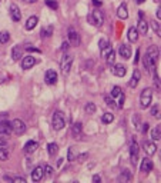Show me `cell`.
<instances>
[{
  "label": "cell",
  "instance_id": "obj_8",
  "mask_svg": "<svg viewBox=\"0 0 161 183\" xmlns=\"http://www.w3.org/2000/svg\"><path fill=\"white\" fill-rule=\"evenodd\" d=\"M44 80H46L47 85H50V86L56 85L57 83V73L54 70H47L46 75H44Z\"/></svg>",
  "mask_w": 161,
  "mask_h": 183
},
{
  "label": "cell",
  "instance_id": "obj_28",
  "mask_svg": "<svg viewBox=\"0 0 161 183\" xmlns=\"http://www.w3.org/2000/svg\"><path fill=\"white\" fill-rule=\"evenodd\" d=\"M120 180L121 182H130L131 180V172L128 169H124L123 172H121L120 175Z\"/></svg>",
  "mask_w": 161,
  "mask_h": 183
},
{
  "label": "cell",
  "instance_id": "obj_56",
  "mask_svg": "<svg viewBox=\"0 0 161 183\" xmlns=\"http://www.w3.org/2000/svg\"><path fill=\"white\" fill-rule=\"evenodd\" d=\"M134 2H135V3H137V4H141V3H144L145 0H134Z\"/></svg>",
  "mask_w": 161,
  "mask_h": 183
},
{
  "label": "cell",
  "instance_id": "obj_54",
  "mask_svg": "<svg viewBox=\"0 0 161 183\" xmlns=\"http://www.w3.org/2000/svg\"><path fill=\"white\" fill-rule=\"evenodd\" d=\"M134 123H135V126H134V127H138V115L135 116V119H134Z\"/></svg>",
  "mask_w": 161,
  "mask_h": 183
},
{
  "label": "cell",
  "instance_id": "obj_41",
  "mask_svg": "<svg viewBox=\"0 0 161 183\" xmlns=\"http://www.w3.org/2000/svg\"><path fill=\"white\" fill-rule=\"evenodd\" d=\"M151 115L155 116V117H160V107H158V106H154V107L151 109Z\"/></svg>",
  "mask_w": 161,
  "mask_h": 183
},
{
  "label": "cell",
  "instance_id": "obj_19",
  "mask_svg": "<svg viewBox=\"0 0 161 183\" xmlns=\"http://www.w3.org/2000/svg\"><path fill=\"white\" fill-rule=\"evenodd\" d=\"M140 79H141V73H140V70H138V69H135V70L133 72V77H131V80H130V86H131V87H137Z\"/></svg>",
  "mask_w": 161,
  "mask_h": 183
},
{
  "label": "cell",
  "instance_id": "obj_24",
  "mask_svg": "<svg viewBox=\"0 0 161 183\" xmlns=\"http://www.w3.org/2000/svg\"><path fill=\"white\" fill-rule=\"evenodd\" d=\"M81 130H83V126H81V123H74L73 127H71V133H73L74 137H80L81 136Z\"/></svg>",
  "mask_w": 161,
  "mask_h": 183
},
{
  "label": "cell",
  "instance_id": "obj_5",
  "mask_svg": "<svg viewBox=\"0 0 161 183\" xmlns=\"http://www.w3.org/2000/svg\"><path fill=\"white\" fill-rule=\"evenodd\" d=\"M12 129H13V132L17 133V135H23L27 130V126L21 119H14L13 122H12Z\"/></svg>",
  "mask_w": 161,
  "mask_h": 183
},
{
  "label": "cell",
  "instance_id": "obj_22",
  "mask_svg": "<svg viewBox=\"0 0 161 183\" xmlns=\"http://www.w3.org/2000/svg\"><path fill=\"white\" fill-rule=\"evenodd\" d=\"M137 32L140 34H147V32H148V24L145 23V20L141 17L140 19V22H138V29H137Z\"/></svg>",
  "mask_w": 161,
  "mask_h": 183
},
{
  "label": "cell",
  "instance_id": "obj_39",
  "mask_svg": "<svg viewBox=\"0 0 161 183\" xmlns=\"http://www.w3.org/2000/svg\"><path fill=\"white\" fill-rule=\"evenodd\" d=\"M121 93V89L118 87V86H114L113 87V90H111V97H118Z\"/></svg>",
  "mask_w": 161,
  "mask_h": 183
},
{
  "label": "cell",
  "instance_id": "obj_15",
  "mask_svg": "<svg viewBox=\"0 0 161 183\" xmlns=\"http://www.w3.org/2000/svg\"><path fill=\"white\" fill-rule=\"evenodd\" d=\"M69 39H70V43L73 44V46H78V44H80V36H78V33L76 30H73V29L69 30Z\"/></svg>",
  "mask_w": 161,
  "mask_h": 183
},
{
  "label": "cell",
  "instance_id": "obj_48",
  "mask_svg": "<svg viewBox=\"0 0 161 183\" xmlns=\"http://www.w3.org/2000/svg\"><path fill=\"white\" fill-rule=\"evenodd\" d=\"M69 49V42H63V44H61V50H67Z\"/></svg>",
  "mask_w": 161,
  "mask_h": 183
},
{
  "label": "cell",
  "instance_id": "obj_51",
  "mask_svg": "<svg viewBox=\"0 0 161 183\" xmlns=\"http://www.w3.org/2000/svg\"><path fill=\"white\" fill-rule=\"evenodd\" d=\"M138 57H140V50H137V52H135V59H134V62H135V63H138Z\"/></svg>",
  "mask_w": 161,
  "mask_h": 183
},
{
  "label": "cell",
  "instance_id": "obj_14",
  "mask_svg": "<svg viewBox=\"0 0 161 183\" xmlns=\"http://www.w3.org/2000/svg\"><path fill=\"white\" fill-rule=\"evenodd\" d=\"M37 149H39V143L34 142V140H30V142H27L26 145H24V153H27V155L36 152Z\"/></svg>",
  "mask_w": 161,
  "mask_h": 183
},
{
  "label": "cell",
  "instance_id": "obj_25",
  "mask_svg": "<svg viewBox=\"0 0 161 183\" xmlns=\"http://www.w3.org/2000/svg\"><path fill=\"white\" fill-rule=\"evenodd\" d=\"M128 40L133 42V43L138 40V32L135 27H130V29H128Z\"/></svg>",
  "mask_w": 161,
  "mask_h": 183
},
{
  "label": "cell",
  "instance_id": "obj_45",
  "mask_svg": "<svg viewBox=\"0 0 161 183\" xmlns=\"http://www.w3.org/2000/svg\"><path fill=\"white\" fill-rule=\"evenodd\" d=\"M141 133H143V135H144V133H147V130H148V123H143V125H141Z\"/></svg>",
  "mask_w": 161,
  "mask_h": 183
},
{
  "label": "cell",
  "instance_id": "obj_17",
  "mask_svg": "<svg viewBox=\"0 0 161 183\" xmlns=\"http://www.w3.org/2000/svg\"><path fill=\"white\" fill-rule=\"evenodd\" d=\"M13 132L12 123L9 122H0V135H10Z\"/></svg>",
  "mask_w": 161,
  "mask_h": 183
},
{
  "label": "cell",
  "instance_id": "obj_50",
  "mask_svg": "<svg viewBox=\"0 0 161 183\" xmlns=\"http://www.w3.org/2000/svg\"><path fill=\"white\" fill-rule=\"evenodd\" d=\"M154 82H155V85H157V87L160 89V82H158V76L154 75Z\"/></svg>",
  "mask_w": 161,
  "mask_h": 183
},
{
  "label": "cell",
  "instance_id": "obj_20",
  "mask_svg": "<svg viewBox=\"0 0 161 183\" xmlns=\"http://www.w3.org/2000/svg\"><path fill=\"white\" fill-rule=\"evenodd\" d=\"M117 16L120 17V19H127L128 17V12H127V6H125V3H121L120 6H118L117 9Z\"/></svg>",
  "mask_w": 161,
  "mask_h": 183
},
{
  "label": "cell",
  "instance_id": "obj_13",
  "mask_svg": "<svg viewBox=\"0 0 161 183\" xmlns=\"http://www.w3.org/2000/svg\"><path fill=\"white\" fill-rule=\"evenodd\" d=\"M118 53L123 59H130L131 57V49L128 44H121L120 49H118Z\"/></svg>",
  "mask_w": 161,
  "mask_h": 183
},
{
  "label": "cell",
  "instance_id": "obj_9",
  "mask_svg": "<svg viewBox=\"0 0 161 183\" xmlns=\"http://www.w3.org/2000/svg\"><path fill=\"white\" fill-rule=\"evenodd\" d=\"M43 177H44V169H43V166H37L36 169L31 172V180H33V182H40Z\"/></svg>",
  "mask_w": 161,
  "mask_h": 183
},
{
  "label": "cell",
  "instance_id": "obj_44",
  "mask_svg": "<svg viewBox=\"0 0 161 183\" xmlns=\"http://www.w3.org/2000/svg\"><path fill=\"white\" fill-rule=\"evenodd\" d=\"M87 156H88L87 153H83V155H80V156H76V157H77V160H78V162H80V163H83L84 160L87 159Z\"/></svg>",
  "mask_w": 161,
  "mask_h": 183
},
{
  "label": "cell",
  "instance_id": "obj_26",
  "mask_svg": "<svg viewBox=\"0 0 161 183\" xmlns=\"http://www.w3.org/2000/svg\"><path fill=\"white\" fill-rule=\"evenodd\" d=\"M47 152H49V155H50V156L57 155V152H59L57 143H49V145H47Z\"/></svg>",
  "mask_w": 161,
  "mask_h": 183
},
{
  "label": "cell",
  "instance_id": "obj_58",
  "mask_svg": "<svg viewBox=\"0 0 161 183\" xmlns=\"http://www.w3.org/2000/svg\"><path fill=\"white\" fill-rule=\"evenodd\" d=\"M24 2H31V3H33V2H36V0H24Z\"/></svg>",
  "mask_w": 161,
  "mask_h": 183
},
{
  "label": "cell",
  "instance_id": "obj_33",
  "mask_svg": "<svg viewBox=\"0 0 161 183\" xmlns=\"http://www.w3.org/2000/svg\"><path fill=\"white\" fill-rule=\"evenodd\" d=\"M10 40V33L9 32H0V43H7Z\"/></svg>",
  "mask_w": 161,
  "mask_h": 183
},
{
  "label": "cell",
  "instance_id": "obj_53",
  "mask_svg": "<svg viewBox=\"0 0 161 183\" xmlns=\"http://www.w3.org/2000/svg\"><path fill=\"white\" fill-rule=\"evenodd\" d=\"M27 50H31V52H40L39 49H34V47H30V46H26Z\"/></svg>",
  "mask_w": 161,
  "mask_h": 183
},
{
  "label": "cell",
  "instance_id": "obj_55",
  "mask_svg": "<svg viewBox=\"0 0 161 183\" xmlns=\"http://www.w3.org/2000/svg\"><path fill=\"white\" fill-rule=\"evenodd\" d=\"M157 17H158V19H160V17H161V9H160V7H158V9H157Z\"/></svg>",
  "mask_w": 161,
  "mask_h": 183
},
{
  "label": "cell",
  "instance_id": "obj_10",
  "mask_svg": "<svg viewBox=\"0 0 161 183\" xmlns=\"http://www.w3.org/2000/svg\"><path fill=\"white\" fill-rule=\"evenodd\" d=\"M36 65V57H33V56H26V57H23V62H21V67L24 69V70H29V69H31L33 66Z\"/></svg>",
  "mask_w": 161,
  "mask_h": 183
},
{
  "label": "cell",
  "instance_id": "obj_52",
  "mask_svg": "<svg viewBox=\"0 0 161 183\" xmlns=\"http://www.w3.org/2000/svg\"><path fill=\"white\" fill-rule=\"evenodd\" d=\"M3 179L6 182H13V177H10V176H3Z\"/></svg>",
  "mask_w": 161,
  "mask_h": 183
},
{
  "label": "cell",
  "instance_id": "obj_16",
  "mask_svg": "<svg viewBox=\"0 0 161 183\" xmlns=\"http://www.w3.org/2000/svg\"><path fill=\"white\" fill-rule=\"evenodd\" d=\"M144 150L148 156H153V155H155V152H157V146L153 142H144Z\"/></svg>",
  "mask_w": 161,
  "mask_h": 183
},
{
  "label": "cell",
  "instance_id": "obj_38",
  "mask_svg": "<svg viewBox=\"0 0 161 183\" xmlns=\"http://www.w3.org/2000/svg\"><path fill=\"white\" fill-rule=\"evenodd\" d=\"M114 59H116L114 52H110V53L107 54V57H106V60H107V63H108V65H113V63H114Z\"/></svg>",
  "mask_w": 161,
  "mask_h": 183
},
{
  "label": "cell",
  "instance_id": "obj_37",
  "mask_svg": "<svg viewBox=\"0 0 161 183\" xmlns=\"http://www.w3.org/2000/svg\"><path fill=\"white\" fill-rule=\"evenodd\" d=\"M46 4L49 7H51V9H54V10H57L59 9V4H57L56 0H46Z\"/></svg>",
  "mask_w": 161,
  "mask_h": 183
},
{
  "label": "cell",
  "instance_id": "obj_7",
  "mask_svg": "<svg viewBox=\"0 0 161 183\" xmlns=\"http://www.w3.org/2000/svg\"><path fill=\"white\" fill-rule=\"evenodd\" d=\"M138 145L137 142H133L130 146V160H131V165L133 166H135L138 162Z\"/></svg>",
  "mask_w": 161,
  "mask_h": 183
},
{
  "label": "cell",
  "instance_id": "obj_23",
  "mask_svg": "<svg viewBox=\"0 0 161 183\" xmlns=\"http://www.w3.org/2000/svg\"><path fill=\"white\" fill-rule=\"evenodd\" d=\"M21 53H23V49H21V46H14L13 50H12V57H13V60H19V59L21 57Z\"/></svg>",
  "mask_w": 161,
  "mask_h": 183
},
{
  "label": "cell",
  "instance_id": "obj_30",
  "mask_svg": "<svg viewBox=\"0 0 161 183\" xmlns=\"http://www.w3.org/2000/svg\"><path fill=\"white\" fill-rule=\"evenodd\" d=\"M51 34H53V27H51V26L44 27V29H41V32H40L41 37H50Z\"/></svg>",
  "mask_w": 161,
  "mask_h": 183
},
{
  "label": "cell",
  "instance_id": "obj_1",
  "mask_svg": "<svg viewBox=\"0 0 161 183\" xmlns=\"http://www.w3.org/2000/svg\"><path fill=\"white\" fill-rule=\"evenodd\" d=\"M157 59H158V49L155 46H150L147 49V53L144 54V66H145V70L150 72L151 69H154L155 63H157Z\"/></svg>",
  "mask_w": 161,
  "mask_h": 183
},
{
  "label": "cell",
  "instance_id": "obj_3",
  "mask_svg": "<svg viewBox=\"0 0 161 183\" xmlns=\"http://www.w3.org/2000/svg\"><path fill=\"white\" fill-rule=\"evenodd\" d=\"M51 125H53V129L54 130H61L66 126V119H64V115L61 112H56L53 115V122H51Z\"/></svg>",
  "mask_w": 161,
  "mask_h": 183
},
{
  "label": "cell",
  "instance_id": "obj_46",
  "mask_svg": "<svg viewBox=\"0 0 161 183\" xmlns=\"http://www.w3.org/2000/svg\"><path fill=\"white\" fill-rule=\"evenodd\" d=\"M26 183V179L24 177H13V183Z\"/></svg>",
  "mask_w": 161,
  "mask_h": 183
},
{
  "label": "cell",
  "instance_id": "obj_29",
  "mask_svg": "<svg viewBox=\"0 0 161 183\" xmlns=\"http://www.w3.org/2000/svg\"><path fill=\"white\" fill-rule=\"evenodd\" d=\"M76 156H77L76 147H74V146H70V147H69V153H67V159L70 160V162H73V160H76Z\"/></svg>",
  "mask_w": 161,
  "mask_h": 183
},
{
  "label": "cell",
  "instance_id": "obj_47",
  "mask_svg": "<svg viewBox=\"0 0 161 183\" xmlns=\"http://www.w3.org/2000/svg\"><path fill=\"white\" fill-rule=\"evenodd\" d=\"M93 182L94 183H100L101 182V177L98 176V175H94V176H93Z\"/></svg>",
  "mask_w": 161,
  "mask_h": 183
},
{
  "label": "cell",
  "instance_id": "obj_2",
  "mask_svg": "<svg viewBox=\"0 0 161 183\" xmlns=\"http://www.w3.org/2000/svg\"><path fill=\"white\" fill-rule=\"evenodd\" d=\"M151 102H153V89L147 87L140 95V106L143 109H147L151 105Z\"/></svg>",
  "mask_w": 161,
  "mask_h": 183
},
{
  "label": "cell",
  "instance_id": "obj_11",
  "mask_svg": "<svg viewBox=\"0 0 161 183\" xmlns=\"http://www.w3.org/2000/svg\"><path fill=\"white\" fill-rule=\"evenodd\" d=\"M10 17L13 22H20V19H21L20 9L16 4H10Z\"/></svg>",
  "mask_w": 161,
  "mask_h": 183
},
{
  "label": "cell",
  "instance_id": "obj_32",
  "mask_svg": "<svg viewBox=\"0 0 161 183\" xmlns=\"http://www.w3.org/2000/svg\"><path fill=\"white\" fill-rule=\"evenodd\" d=\"M110 52H113V47H111V44H110V43H107V44H106V46H104V47L100 50V53H101V56H103V57H107V54L110 53Z\"/></svg>",
  "mask_w": 161,
  "mask_h": 183
},
{
  "label": "cell",
  "instance_id": "obj_12",
  "mask_svg": "<svg viewBox=\"0 0 161 183\" xmlns=\"http://www.w3.org/2000/svg\"><path fill=\"white\" fill-rule=\"evenodd\" d=\"M111 72H113V75L117 76V77H123V76H125L127 69H125L124 65H114L113 69H111Z\"/></svg>",
  "mask_w": 161,
  "mask_h": 183
},
{
  "label": "cell",
  "instance_id": "obj_57",
  "mask_svg": "<svg viewBox=\"0 0 161 183\" xmlns=\"http://www.w3.org/2000/svg\"><path fill=\"white\" fill-rule=\"evenodd\" d=\"M3 82H4V77H2V76H0V85H2Z\"/></svg>",
  "mask_w": 161,
  "mask_h": 183
},
{
  "label": "cell",
  "instance_id": "obj_36",
  "mask_svg": "<svg viewBox=\"0 0 161 183\" xmlns=\"http://www.w3.org/2000/svg\"><path fill=\"white\" fill-rule=\"evenodd\" d=\"M151 26H153V29H154V32H155V33H157L158 36H160V34H161L160 23H158V22H155V20H153V22H151Z\"/></svg>",
  "mask_w": 161,
  "mask_h": 183
},
{
  "label": "cell",
  "instance_id": "obj_21",
  "mask_svg": "<svg viewBox=\"0 0 161 183\" xmlns=\"http://www.w3.org/2000/svg\"><path fill=\"white\" fill-rule=\"evenodd\" d=\"M37 22H39V19H37L36 16H31V17H29V19H27V22H26V24H24V27H26L27 30H33L34 27L37 26Z\"/></svg>",
  "mask_w": 161,
  "mask_h": 183
},
{
  "label": "cell",
  "instance_id": "obj_40",
  "mask_svg": "<svg viewBox=\"0 0 161 183\" xmlns=\"http://www.w3.org/2000/svg\"><path fill=\"white\" fill-rule=\"evenodd\" d=\"M123 106H124V95H123V93H120V96H118V105H117V107L121 109Z\"/></svg>",
  "mask_w": 161,
  "mask_h": 183
},
{
  "label": "cell",
  "instance_id": "obj_18",
  "mask_svg": "<svg viewBox=\"0 0 161 183\" xmlns=\"http://www.w3.org/2000/svg\"><path fill=\"white\" fill-rule=\"evenodd\" d=\"M153 166H154V165H153V162H151L150 159H144L143 160V162H141V172L143 173H150L151 170H153Z\"/></svg>",
  "mask_w": 161,
  "mask_h": 183
},
{
  "label": "cell",
  "instance_id": "obj_6",
  "mask_svg": "<svg viewBox=\"0 0 161 183\" xmlns=\"http://www.w3.org/2000/svg\"><path fill=\"white\" fill-rule=\"evenodd\" d=\"M88 22H90L91 24H94V26H98V27H100L101 24L104 23V16H103V13H101V12H98V10L93 12V13L88 16Z\"/></svg>",
  "mask_w": 161,
  "mask_h": 183
},
{
  "label": "cell",
  "instance_id": "obj_4",
  "mask_svg": "<svg viewBox=\"0 0 161 183\" xmlns=\"http://www.w3.org/2000/svg\"><path fill=\"white\" fill-rule=\"evenodd\" d=\"M71 65H73V56L71 54H66L63 59H61V63H60V69H61V73L64 76L70 73V69Z\"/></svg>",
  "mask_w": 161,
  "mask_h": 183
},
{
  "label": "cell",
  "instance_id": "obj_49",
  "mask_svg": "<svg viewBox=\"0 0 161 183\" xmlns=\"http://www.w3.org/2000/svg\"><path fill=\"white\" fill-rule=\"evenodd\" d=\"M7 146V142L4 139H2V137H0V147H6Z\"/></svg>",
  "mask_w": 161,
  "mask_h": 183
},
{
  "label": "cell",
  "instance_id": "obj_27",
  "mask_svg": "<svg viewBox=\"0 0 161 183\" xmlns=\"http://www.w3.org/2000/svg\"><path fill=\"white\" fill-rule=\"evenodd\" d=\"M151 139L153 140H160L161 139V127L155 126L154 129L151 130Z\"/></svg>",
  "mask_w": 161,
  "mask_h": 183
},
{
  "label": "cell",
  "instance_id": "obj_31",
  "mask_svg": "<svg viewBox=\"0 0 161 183\" xmlns=\"http://www.w3.org/2000/svg\"><path fill=\"white\" fill-rule=\"evenodd\" d=\"M84 110H86V113H87V115H94V113H96V105H94V103H87V105H86V107H84Z\"/></svg>",
  "mask_w": 161,
  "mask_h": 183
},
{
  "label": "cell",
  "instance_id": "obj_43",
  "mask_svg": "<svg viewBox=\"0 0 161 183\" xmlns=\"http://www.w3.org/2000/svg\"><path fill=\"white\" fill-rule=\"evenodd\" d=\"M106 103H107L108 106H114V100H113V97H111V96H106Z\"/></svg>",
  "mask_w": 161,
  "mask_h": 183
},
{
  "label": "cell",
  "instance_id": "obj_42",
  "mask_svg": "<svg viewBox=\"0 0 161 183\" xmlns=\"http://www.w3.org/2000/svg\"><path fill=\"white\" fill-rule=\"evenodd\" d=\"M43 169H44V172H46V175H49V176H51L53 175V167L51 166H49V165H46V166H43Z\"/></svg>",
  "mask_w": 161,
  "mask_h": 183
},
{
  "label": "cell",
  "instance_id": "obj_35",
  "mask_svg": "<svg viewBox=\"0 0 161 183\" xmlns=\"http://www.w3.org/2000/svg\"><path fill=\"white\" fill-rule=\"evenodd\" d=\"M9 159V152L6 147H0V160H7Z\"/></svg>",
  "mask_w": 161,
  "mask_h": 183
},
{
  "label": "cell",
  "instance_id": "obj_34",
  "mask_svg": "<svg viewBox=\"0 0 161 183\" xmlns=\"http://www.w3.org/2000/svg\"><path fill=\"white\" fill-rule=\"evenodd\" d=\"M101 120H103L104 123H111L113 120H114V115H111V113H104Z\"/></svg>",
  "mask_w": 161,
  "mask_h": 183
}]
</instances>
